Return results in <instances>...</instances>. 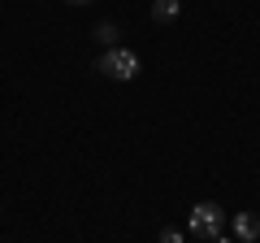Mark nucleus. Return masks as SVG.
I'll list each match as a JSON object with an SVG mask.
<instances>
[{
  "label": "nucleus",
  "mask_w": 260,
  "mask_h": 243,
  "mask_svg": "<svg viewBox=\"0 0 260 243\" xmlns=\"http://www.w3.org/2000/svg\"><path fill=\"white\" fill-rule=\"evenodd\" d=\"M95 70H100L104 78H113V83H130V78L139 74V56L130 52V48H109V52L95 61Z\"/></svg>",
  "instance_id": "obj_1"
},
{
  "label": "nucleus",
  "mask_w": 260,
  "mask_h": 243,
  "mask_svg": "<svg viewBox=\"0 0 260 243\" xmlns=\"http://www.w3.org/2000/svg\"><path fill=\"white\" fill-rule=\"evenodd\" d=\"M225 226V208L213 204V200H204V204H195L191 208V230L200 234V239H217Z\"/></svg>",
  "instance_id": "obj_2"
},
{
  "label": "nucleus",
  "mask_w": 260,
  "mask_h": 243,
  "mask_svg": "<svg viewBox=\"0 0 260 243\" xmlns=\"http://www.w3.org/2000/svg\"><path fill=\"white\" fill-rule=\"evenodd\" d=\"M234 239L239 243H256L260 239V217L256 213H234Z\"/></svg>",
  "instance_id": "obj_3"
},
{
  "label": "nucleus",
  "mask_w": 260,
  "mask_h": 243,
  "mask_svg": "<svg viewBox=\"0 0 260 243\" xmlns=\"http://www.w3.org/2000/svg\"><path fill=\"white\" fill-rule=\"evenodd\" d=\"M178 9H182V0H156V5H152V18L156 22H174Z\"/></svg>",
  "instance_id": "obj_4"
},
{
  "label": "nucleus",
  "mask_w": 260,
  "mask_h": 243,
  "mask_svg": "<svg viewBox=\"0 0 260 243\" xmlns=\"http://www.w3.org/2000/svg\"><path fill=\"white\" fill-rule=\"evenodd\" d=\"M95 39H100L104 48H117V26H113V22H100V26H95Z\"/></svg>",
  "instance_id": "obj_5"
},
{
  "label": "nucleus",
  "mask_w": 260,
  "mask_h": 243,
  "mask_svg": "<svg viewBox=\"0 0 260 243\" xmlns=\"http://www.w3.org/2000/svg\"><path fill=\"white\" fill-rule=\"evenodd\" d=\"M160 243H182V234H178V230H165V234H160Z\"/></svg>",
  "instance_id": "obj_6"
},
{
  "label": "nucleus",
  "mask_w": 260,
  "mask_h": 243,
  "mask_svg": "<svg viewBox=\"0 0 260 243\" xmlns=\"http://www.w3.org/2000/svg\"><path fill=\"white\" fill-rule=\"evenodd\" d=\"M213 243H234V239H225V234H217V239H213Z\"/></svg>",
  "instance_id": "obj_7"
},
{
  "label": "nucleus",
  "mask_w": 260,
  "mask_h": 243,
  "mask_svg": "<svg viewBox=\"0 0 260 243\" xmlns=\"http://www.w3.org/2000/svg\"><path fill=\"white\" fill-rule=\"evenodd\" d=\"M70 5H87V0H70Z\"/></svg>",
  "instance_id": "obj_8"
}]
</instances>
